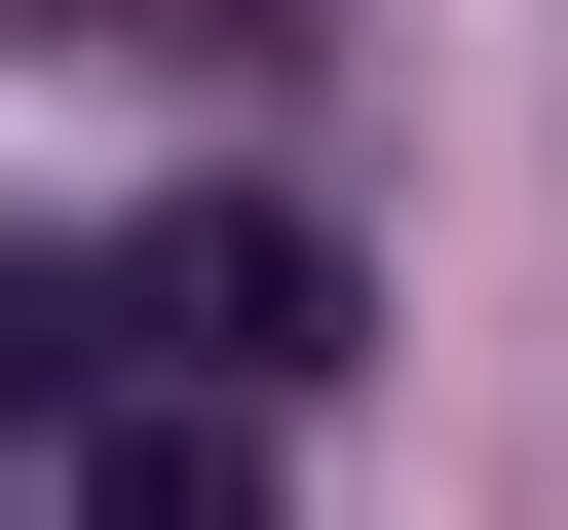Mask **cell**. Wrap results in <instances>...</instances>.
<instances>
[{"label":"cell","instance_id":"6da1fadb","mask_svg":"<svg viewBox=\"0 0 568 530\" xmlns=\"http://www.w3.org/2000/svg\"><path fill=\"white\" fill-rule=\"evenodd\" d=\"M114 342H152V379H227V417H304V379L379 342V265H342V190H190Z\"/></svg>","mask_w":568,"mask_h":530},{"label":"cell","instance_id":"7a4b0ae2","mask_svg":"<svg viewBox=\"0 0 568 530\" xmlns=\"http://www.w3.org/2000/svg\"><path fill=\"white\" fill-rule=\"evenodd\" d=\"M77 530H265V417L227 379H77Z\"/></svg>","mask_w":568,"mask_h":530},{"label":"cell","instance_id":"3957f363","mask_svg":"<svg viewBox=\"0 0 568 530\" xmlns=\"http://www.w3.org/2000/svg\"><path fill=\"white\" fill-rule=\"evenodd\" d=\"M114 379V265H39V227H0V417H77Z\"/></svg>","mask_w":568,"mask_h":530}]
</instances>
